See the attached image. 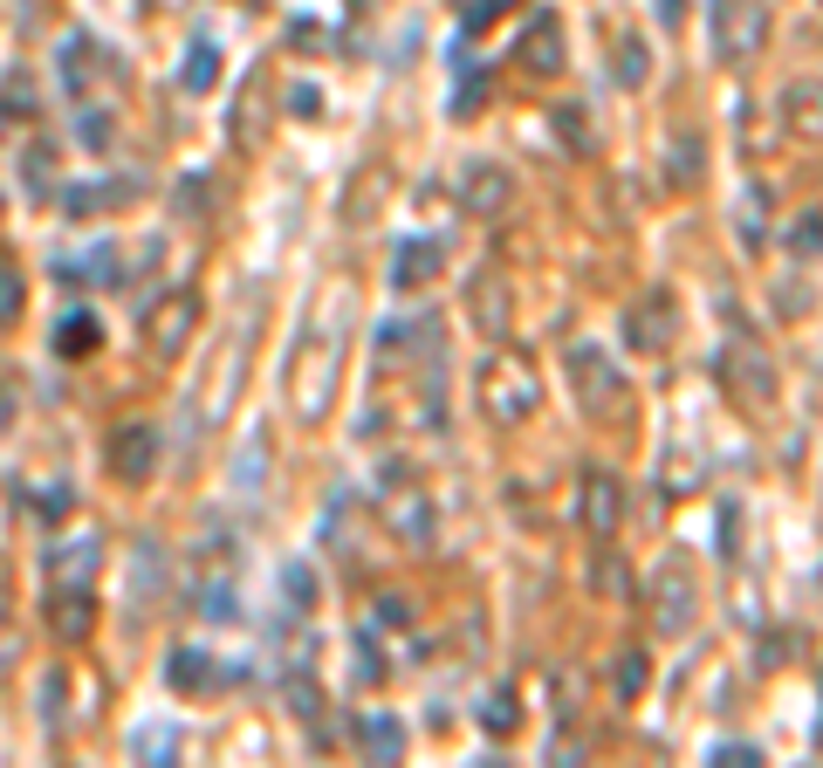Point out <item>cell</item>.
<instances>
[{
  "mask_svg": "<svg viewBox=\"0 0 823 768\" xmlns=\"http://www.w3.org/2000/svg\"><path fill=\"white\" fill-rule=\"evenodd\" d=\"M344 310H350V289L329 295V310H323V329L309 337V357H302V377H295V412L309 426H323L329 419V405H337V371H344Z\"/></svg>",
  "mask_w": 823,
  "mask_h": 768,
  "instance_id": "cell-1",
  "label": "cell"
},
{
  "mask_svg": "<svg viewBox=\"0 0 823 768\" xmlns=\"http://www.w3.org/2000/svg\"><path fill=\"white\" fill-rule=\"evenodd\" d=\"M563 371H570V392L590 419H625L631 412V377L617 371V357L598 344H570L563 350Z\"/></svg>",
  "mask_w": 823,
  "mask_h": 768,
  "instance_id": "cell-2",
  "label": "cell"
},
{
  "mask_svg": "<svg viewBox=\"0 0 823 768\" xmlns=\"http://www.w3.org/2000/svg\"><path fill=\"white\" fill-rule=\"evenodd\" d=\"M535 405H543V384H535V371L522 364V357H487L480 412L495 426H522V419H535Z\"/></svg>",
  "mask_w": 823,
  "mask_h": 768,
  "instance_id": "cell-3",
  "label": "cell"
},
{
  "mask_svg": "<svg viewBox=\"0 0 823 768\" xmlns=\"http://www.w3.org/2000/svg\"><path fill=\"white\" fill-rule=\"evenodd\" d=\"M707 35L720 62H749L768 48V8L762 0H707Z\"/></svg>",
  "mask_w": 823,
  "mask_h": 768,
  "instance_id": "cell-4",
  "label": "cell"
},
{
  "mask_svg": "<svg viewBox=\"0 0 823 768\" xmlns=\"http://www.w3.org/2000/svg\"><path fill=\"white\" fill-rule=\"evenodd\" d=\"M193 323H199V295H193V289L159 295V302L144 310V344H151V357H159V364H178L186 344H193Z\"/></svg>",
  "mask_w": 823,
  "mask_h": 768,
  "instance_id": "cell-5",
  "label": "cell"
},
{
  "mask_svg": "<svg viewBox=\"0 0 823 768\" xmlns=\"http://www.w3.org/2000/svg\"><path fill=\"white\" fill-rule=\"evenodd\" d=\"M720 371H728V384H734L749 405H776V357L762 350V337L741 329V337L728 344V357H720Z\"/></svg>",
  "mask_w": 823,
  "mask_h": 768,
  "instance_id": "cell-6",
  "label": "cell"
},
{
  "mask_svg": "<svg viewBox=\"0 0 823 768\" xmlns=\"http://www.w3.org/2000/svg\"><path fill=\"white\" fill-rule=\"evenodd\" d=\"M577 515H583V528L598 535V543H611V535L625 528V480L611 467H590L583 488H577Z\"/></svg>",
  "mask_w": 823,
  "mask_h": 768,
  "instance_id": "cell-7",
  "label": "cell"
},
{
  "mask_svg": "<svg viewBox=\"0 0 823 768\" xmlns=\"http://www.w3.org/2000/svg\"><path fill=\"white\" fill-rule=\"evenodd\" d=\"M514 207V172L495 165V159H474L467 172H460V213L474 220H501Z\"/></svg>",
  "mask_w": 823,
  "mask_h": 768,
  "instance_id": "cell-8",
  "label": "cell"
},
{
  "mask_svg": "<svg viewBox=\"0 0 823 768\" xmlns=\"http://www.w3.org/2000/svg\"><path fill=\"white\" fill-rule=\"evenodd\" d=\"M241 357H247V337L234 329V337H220L213 344V371H206V398H199V426H220L227 419V405H234V384H241Z\"/></svg>",
  "mask_w": 823,
  "mask_h": 768,
  "instance_id": "cell-9",
  "label": "cell"
},
{
  "mask_svg": "<svg viewBox=\"0 0 823 768\" xmlns=\"http://www.w3.org/2000/svg\"><path fill=\"white\" fill-rule=\"evenodd\" d=\"M467 323L480 329L487 344L508 337V323H514V289H508L501 275H474V289H467Z\"/></svg>",
  "mask_w": 823,
  "mask_h": 768,
  "instance_id": "cell-10",
  "label": "cell"
},
{
  "mask_svg": "<svg viewBox=\"0 0 823 768\" xmlns=\"http://www.w3.org/2000/svg\"><path fill=\"white\" fill-rule=\"evenodd\" d=\"M151 467H159V432L151 426H117L111 432V474L124 488H138V480H151Z\"/></svg>",
  "mask_w": 823,
  "mask_h": 768,
  "instance_id": "cell-11",
  "label": "cell"
},
{
  "mask_svg": "<svg viewBox=\"0 0 823 768\" xmlns=\"http://www.w3.org/2000/svg\"><path fill=\"white\" fill-rule=\"evenodd\" d=\"M384 528H392L405 549H432V535H440V522H432V501H426L419 488H398L392 501H384Z\"/></svg>",
  "mask_w": 823,
  "mask_h": 768,
  "instance_id": "cell-12",
  "label": "cell"
},
{
  "mask_svg": "<svg viewBox=\"0 0 823 768\" xmlns=\"http://www.w3.org/2000/svg\"><path fill=\"white\" fill-rule=\"evenodd\" d=\"M514 62H522L529 75H563V62H570V56H563V21L556 14H535L529 35L514 42Z\"/></svg>",
  "mask_w": 823,
  "mask_h": 768,
  "instance_id": "cell-13",
  "label": "cell"
},
{
  "mask_svg": "<svg viewBox=\"0 0 823 768\" xmlns=\"http://www.w3.org/2000/svg\"><path fill=\"white\" fill-rule=\"evenodd\" d=\"M96 625V604H90V583H62L56 597H48V631L62 638V645H83Z\"/></svg>",
  "mask_w": 823,
  "mask_h": 768,
  "instance_id": "cell-14",
  "label": "cell"
},
{
  "mask_svg": "<svg viewBox=\"0 0 823 768\" xmlns=\"http://www.w3.org/2000/svg\"><path fill=\"white\" fill-rule=\"evenodd\" d=\"M693 610H700V591H693V577L680 570V562H665L659 570V631L680 638L693 625Z\"/></svg>",
  "mask_w": 823,
  "mask_h": 768,
  "instance_id": "cell-15",
  "label": "cell"
},
{
  "mask_svg": "<svg viewBox=\"0 0 823 768\" xmlns=\"http://www.w3.org/2000/svg\"><path fill=\"white\" fill-rule=\"evenodd\" d=\"M673 295H646L638 310L625 316V337H631V350H665L673 344Z\"/></svg>",
  "mask_w": 823,
  "mask_h": 768,
  "instance_id": "cell-16",
  "label": "cell"
},
{
  "mask_svg": "<svg viewBox=\"0 0 823 768\" xmlns=\"http://www.w3.org/2000/svg\"><path fill=\"white\" fill-rule=\"evenodd\" d=\"M96 562H103V543H96V535H69V543L48 549V583H56V591H62V583H90Z\"/></svg>",
  "mask_w": 823,
  "mask_h": 768,
  "instance_id": "cell-17",
  "label": "cell"
},
{
  "mask_svg": "<svg viewBox=\"0 0 823 768\" xmlns=\"http://www.w3.org/2000/svg\"><path fill=\"white\" fill-rule=\"evenodd\" d=\"M440 275V241H398L392 254V289H426Z\"/></svg>",
  "mask_w": 823,
  "mask_h": 768,
  "instance_id": "cell-18",
  "label": "cell"
},
{
  "mask_svg": "<svg viewBox=\"0 0 823 768\" xmlns=\"http://www.w3.org/2000/svg\"><path fill=\"white\" fill-rule=\"evenodd\" d=\"M357 755H364V761H398L405 755L398 713H364V721H357Z\"/></svg>",
  "mask_w": 823,
  "mask_h": 768,
  "instance_id": "cell-19",
  "label": "cell"
},
{
  "mask_svg": "<svg viewBox=\"0 0 823 768\" xmlns=\"http://www.w3.org/2000/svg\"><path fill=\"white\" fill-rule=\"evenodd\" d=\"M165 591V549L159 535H138V556H131V604H159Z\"/></svg>",
  "mask_w": 823,
  "mask_h": 768,
  "instance_id": "cell-20",
  "label": "cell"
},
{
  "mask_svg": "<svg viewBox=\"0 0 823 768\" xmlns=\"http://www.w3.org/2000/svg\"><path fill=\"white\" fill-rule=\"evenodd\" d=\"M768 193L762 178H749V186H741V199H734V234H741V247H762L768 241Z\"/></svg>",
  "mask_w": 823,
  "mask_h": 768,
  "instance_id": "cell-21",
  "label": "cell"
},
{
  "mask_svg": "<svg viewBox=\"0 0 823 768\" xmlns=\"http://www.w3.org/2000/svg\"><path fill=\"white\" fill-rule=\"evenodd\" d=\"M665 178H673V186H700L707 178V138L700 131H680L665 144Z\"/></svg>",
  "mask_w": 823,
  "mask_h": 768,
  "instance_id": "cell-22",
  "label": "cell"
},
{
  "mask_svg": "<svg viewBox=\"0 0 823 768\" xmlns=\"http://www.w3.org/2000/svg\"><path fill=\"white\" fill-rule=\"evenodd\" d=\"M165 679H172V694H199V686L213 679V659H206L199 645H178V652L165 659Z\"/></svg>",
  "mask_w": 823,
  "mask_h": 768,
  "instance_id": "cell-23",
  "label": "cell"
},
{
  "mask_svg": "<svg viewBox=\"0 0 823 768\" xmlns=\"http://www.w3.org/2000/svg\"><path fill=\"white\" fill-rule=\"evenodd\" d=\"M96 344H103V323H96L90 310H69L62 329H56V350H62V357H96Z\"/></svg>",
  "mask_w": 823,
  "mask_h": 768,
  "instance_id": "cell-24",
  "label": "cell"
},
{
  "mask_svg": "<svg viewBox=\"0 0 823 768\" xmlns=\"http://www.w3.org/2000/svg\"><path fill=\"white\" fill-rule=\"evenodd\" d=\"M783 117H789V131L816 138V83H810V75H803V83H789V90H783Z\"/></svg>",
  "mask_w": 823,
  "mask_h": 768,
  "instance_id": "cell-25",
  "label": "cell"
},
{
  "mask_svg": "<svg viewBox=\"0 0 823 768\" xmlns=\"http://www.w3.org/2000/svg\"><path fill=\"white\" fill-rule=\"evenodd\" d=\"M480 728L495 734V741H508L514 728H522V707H514V694H508V686H495V694L480 700Z\"/></svg>",
  "mask_w": 823,
  "mask_h": 768,
  "instance_id": "cell-26",
  "label": "cell"
},
{
  "mask_svg": "<svg viewBox=\"0 0 823 768\" xmlns=\"http://www.w3.org/2000/svg\"><path fill=\"white\" fill-rule=\"evenodd\" d=\"M611 75H617V83H625V90H638V83H646V75H652V56H646V42H638V35H625V42H617V56H611Z\"/></svg>",
  "mask_w": 823,
  "mask_h": 768,
  "instance_id": "cell-27",
  "label": "cell"
},
{
  "mask_svg": "<svg viewBox=\"0 0 823 768\" xmlns=\"http://www.w3.org/2000/svg\"><path fill=\"white\" fill-rule=\"evenodd\" d=\"M178 83H186L193 96L213 90V83H220V48H213V42H193V56H186V69H178Z\"/></svg>",
  "mask_w": 823,
  "mask_h": 768,
  "instance_id": "cell-28",
  "label": "cell"
},
{
  "mask_svg": "<svg viewBox=\"0 0 823 768\" xmlns=\"http://www.w3.org/2000/svg\"><path fill=\"white\" fill-rule=\"evenodd\" d=\"M90 69H96V42H90V35H69V42H62V83H69L76 96H83Z\"/></svg>",
  "mask_w": 823,
  "mask_h": 768,
  "instance_id": "cell-29",
  "label": "cell"
},
{
  "mask_svg": "<svg viewBox=\"0 0 823 768\" xmlns=\"http://www.w3.org/2000/svg\"><path fill=\"white\" fill-rule=\"evenodd\" d=\"M316 570L309 562H281V597H289V610H316Z\"/></svg>",
  "mask_w": 823,
  "mask_h": 768,
  "instance_id": "cell-30",
  "label": "cell"
},
{
  "mask_svg": "<svg viewBox=\"0 0 823 768\" xmlns=\"http://www.w3.org/2000/svg\"><path fill=\"white\" fill-rule=\"evenodd\" d=\"M350 679H357V686H384V659H378V638H371V631L350 638Z\"/></svg>",
  "mask_w": 823,
  "mask_h": 768,
  "instance_id": "cell-31",
  "label": "cell"
},
{
  "mask_svg": "<svg viewBox=\"0 0 823 768\" xmlns=\"http://www.w3.org/2000/svg\"><path fill=\"white\" fill-rule=\"evenodd\" d=\"M289 713H295L302 728H323V686L309 679V673H295V679H289Z\"/></svg>",
  "mask_w": 823,
  "mask_h": 768,
  "instance_id": "cell-32",
  "label": "cell"
},
{
  "mask_svg": "<svg viewBox=\"0 0 823 768\" xmlns=\"http://www.w3.org/2000/svg\"><path fill=\"white\" fill-rule=\"evenodd\" d=\"M199 610H206L213 625H227V618H234V583H227V570H220V562H213V577L199 583Z\"/></svg>",
  "mask_w": 823,
  "mask_h": 768,
  "instance_id": "cell-33",
  "label": "cell"
},
{
  "mask_svg": "<svg viewBox=\"0 0 823 768\" xmlns=\"http://www.w3.org/2000/svg\"><path fill=\"white\" fill-rule=\"evenodd\" d=\"M556 138L570 144V151H598V124H590L583 110H570V104H563V110H556Z\"/></svg>",
  "mask_w": 823,
  "mask_h": 768,
  "instance_id": "cell-34",
  "label": "cell"
},
{
  "mask_svg": "<svg viewBox=\"0 0 823 768\" xmlns=\"http://www.w3.org/2000/svg\"><path fill=\"white\" fill-rule=\"evenodd\" d=\"M21 310H28V281L14 261H0V323H21Z\"/></svg>",
  "mask_w": 823,
  "mask_h": 768,
  "instance_id": "cell-35",
  "label": "cell"
},
{
  "mask_svg": "<svg viewBox=\"0 0 823 768\" xmlns=\"http://www.w3.org/2000/svg\"><path fill=\"white\" fill-rule=\"evenodd\" d=\"M646 679H652V659H646V652H625V659H617V673H611V686H617L625 700L646 694Z\"/></svg>",
  "mask_w": 823,
  "mask_h": 768,
  "instance_id": "cell-36",
  "label": "cell"
},
{
  "mask_svg": "<svg viewBox=\"0 0 823 768\" xmlns=\"http://www.w3.org/2000/svg\"><path fill=\"white\" fill-rule=\"evenodd\" d=\"M783 241H789V254H796V268H816V213H796Z\"/></svg>",
  "mask_w": 823,
  "mask_h": 768,
  "instance_id": "cell-37",
  "label": "cell"
},
{
  "mask_svg": "<svg viewBox=\"0 0 823 768\" xmlns=\"http://www.w3.org/2000/svg\"><path fill=\"white\" fill-rule=\"evenodd\" d=\"M384 193H392V172H384V165H371V178H364V193H350V220H371Z\"/></svg>",
  "mask_w": 823,
  "mask_h": 768,
  "instance_id": "cell-38",
  "label": "cell"
},
{
  "mask_svg": "<svg viewBox=\"0 0 823 768\" xmlns=\"http://www.w3.org/2000/svg\"><path fill=\"white\" fill-rule=\"evenodd\" d=\"M62 275H69V281H76V275H83V281H103V289H111V281H117L124 268H117V247H111V241H103V247H90V268H62Z\"/></svg>",
  "mask_w": 823,
  "mask_h": 768,
  "instance_id": "cell-39",
  "label": "cell"
},
{
  "mask_svg": "<svg viewBox=\"0 0 823 768\" xmlns=\"http://www.w3.org/2000/svg\"><path fill=\"white\" fill-rule=\"evenodd\" d=\"M412 618H419V604L405 591H378V625H412Z\"/></svg>",
  "mask_w": 823,
  "mask_h": 768,
  "instance_id": "cell-40",
  "label": "cell"
},
{
  "mask_svg": "<svg viewBox=\"0 0 823 768\" xmlns=\"http://www.w3.org/2000/svg\"><path fill=\"white\" fill-rule=\"evenodd\" d=\"M289 117L316 124V117H323V90H316V83H289Z\"/></svg>",
  "mask_w": 823,
  "mask_h": 768,
  "instance_id": "cell-41",
  "label": "cell"
},
{
  "mask_svg": "<svg viewBox=\"0 0 823 768\" xmlns=\"http://www.w3.org/2000/svg\"><path fill=\"white\" fill-rule=\"evenodd\" d=\"M131 748H138L144 761H172V728H144V734H131Z\"/></svg>",
  "mask_w": 823,
  "mask_h": 768,
  "instance_id": "cell-42",
  "label": "cell"
},
{
  "mask_svg": "<svg viewBox=\"0 0 823 768\" xmlns=\"http://www.w3.org/2000/svg\"><path fill=\"white\" fill-rule=\"evenodd\" d=\"M62 694H69V679L48 673V679H42V721H48V728H62Z\"/></svg>",
  "mask_w": 823,
  "mask_h": 768,
  "instance_id": "cell-43",
  "label": "cell"
},
{
  "mask_svg": "<svg viewBox=\"0 0 823 768\" xmlns=\"http://www.w3.org/2000/svg\"><path fill=\"white\" fill-rule=\"evenodd\" d=\"M598 591H604V597H631V577H625V562H617V556L598 562Z\"/></svg>",
  "mask_w": 823,
  "mask_h": 768,
  "instance_id": "cell-44",
  "label": "cell"
},
{
  "mask_svg": "<svg viewBox=\"0 0 823 768\" xmlns=\"http://www.w3.org/2000/svg\"><path fill=\"white\" fill-rule=\"evenodd\" d=\"M480 110H487V83L474 75V83H460V90H453V117H480Z\"/></svg>",
  "mask_w": 823,
  "mask_h": 768,
  "instance_id": "cell-45",
  "label": "cell"
},
{
  "mask_svg": "<svg viewBox=\"0 0 823 768\" xmlns=\"http://www.w3.org/2000/svg\"><path fill=\"white\" fill-rule=\"evenodd\" d=\"M508 8H514V0H480V8H467V35H480L487 21H495V14H508Z\"/></svg>",
  "mask_w": 823,
  "mask_h": 768,
  "instance_id": "cell-46",
  "label": "cell"
},
{
  "mask_svg": "<svg viewBox=\"0 0 823 768\" xmlns=\"http://www.w3.org/2000/svg\"><path fill=\"white\" fill-rule=\"evenodd\" d=\"M776 302H783V310H796V316H803V310H810V281H783V289H776Z\"/></svg>",
  "mask_w": 823,
  "mask_h": 768,
  "instance_id": "cell-47",
  "label": "cell"
},
{
  "mask_svg": "<svg viewBox=\"0 0 823 768\" xmlns=\"http://www.w3.org/2000/svg\"><path fill=\"white\" fill-rule=\"evenodd\" d=\"M21 178L42 193V186H48V151H28V159H21Z\"/></svg>",
  "mask_w": 823,
  "mask_h": 768,
  "instance_id": "cell-48",
  "label": "cell"
},
{
  "mask_svg": "<svg viewBox=\"0 0 823 768\" xmlns=\"http://www.w3.org/2000/svg\"><path fill=\"white\" fill-rule=\"evenodd\" d=\"M714 761H741V768H749V761H762V755L749 748V741H720V748H714Z\"/></svg>",
  "mask_w": 823,
  "mask_h": 768,
  "instance_id": "cell-49",
  "label": "cell"
},
{
  "mask_svg": "<svg viewBox=\"0 0 823 768\" xmlns=\"http://www.w3.org/2000/svg\"><path fill=\"white\" fill-rule=\"evenodd\" d=\"M199 207H206V186H178V213H186V220H193Z\"/></svg>",
  "mask_w": 823,
  "mask_h": 768,
  "instance_id": "cell-50",
  "label": "cell"
},
{
  "mask_svg": "<svg viewBox=\"0 0 823 768\" xmlns=\"http://www.w3.org/2000/svg\"><path fill=\"white\" fill-rule=\"evenodd\" d=\"M659 21H665V28H680V21H686V0H659Z\"/></svg>",
  "mask_w": 823,
  "mask_h": 768,
  "instance_id": "cell-51",
  "label": "cell"
},
{
  "mask_svg": "<svg viewBox=\"0 0 823 768\" xmlns=\"http://www.w3.org/2000/svg\"><path fill=\"white\" fill-rule=\"evenodd\" d=\"M8 419H14V398H8V392H0V426H8Z\"/></svg>",
  "mask_w": 823,
  "mask_h": 768,
  "instance_id": "cell-52",
  "label": "cell"
},
{
  "mask_svg": "<svg viewBox=\"0 0 823 768\" xmlns=\"http://www.w3.org/2000/svg\"><path fill=\"white\" fill-rule=\"evenodd\" d=\"M350 8H364V14H378V8H384V0H350Z\"/></svg>",
  "mask_w": 823,
  "mask_h": 768,
  "instance_id": "cell-53",
  "label": "cell"
}]
</instances>
